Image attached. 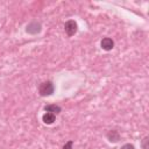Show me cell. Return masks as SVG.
Masks as SVG:
<instances>
[{"instance_id":"cell-10","label":"cell","mask_w":149,"mask_h":149,"mask_svg":"<svg viewBox=\"0 0 149 149\" xmlns=\"http://www.w3.org/2000/svg\"><path fill=\"white\" fill-rule=\"evenodd\" d=\"M121 149H135V148H134L133 144H130V143H126V144H123V146L121 147Z\"/></svg>"},{"instance_id":"cell-6","label":"cell","mask_w":149,"mask_h":149,"mask_svg":"<svg viewBox=\"0 0 149 149\" xmlns=\"http://www.w3.org/2000/svg\"><path fill=\"white\" fill-rule=\"evenodd\" d=\"M44 111L48 112V113H52V114H59L62 112V107L58 106V105H55V104H51V105H45L44 106Z\"/></svg>"},{"instance_id":"cell-4","label":"cell","mask_w":149,"mask_h":149,"mask_svg":"<svg viewBox=\"0 0 149 149\" xmlns=\"http://www.w3.org/2000/svg\"><path fill=\"white\" fill-rule=\"evenodd\" d=\"M106 137H107V140H108L109 142L116 143V142H119V141H120L121 135H120V133H119L116 129H111V130H108V132H107Z\"/></svg>"},{"instance_id":"cell-8","label":"cell","mask_w":149,"mask_h":149,"mask_svg":"<svg viewBox=\"0 0 149 149\" xmlns=\"http://www.w3.org/2000/svg\"><path fill=\"white\" fill-rule=\"evenodd\" d=\"M141 147H142V149H149V137L148 136L143 137V140L141 141Z\"/></svg>"},{"instance_id":"cell-1","label":"cell","mask_w":149,"mask_h":149,"mask_svg":"<svg viewBox=\"0 0 149 149\" xmlns=\"http://www.w3.org/2000/svg\"><path fill=\"white\" fill-rule=\"evenodd\" d=\"M55 92V85L51 80L43 81L38 85V93L41 97H49Z\"/></svg>"},{"instance_id":"cell-9","label":"cell","mask_w":149,"mask_h":149,"mask_svg":"<svg viewBox=\"0 0 149 149\" xmlns=\"http://www.w3.org/2000/svg\"><path fill=\"white\" fill-rule=\"evenodd\" d=\"M72 146H73V141H72V140H70V141H68V142L63 146V148H62V149H72Z\"/></svg>"},{"instance_id":"cell-7","label":"cell","mask_w":149,"mask_h":149,"mask_svg":"<svg viewBox=\"0 0 149 149\" xmlns=\"http://www.w3.org/2000/svg\"><path fill=\"white\" fill-rule=\"evenodd\" d=\"M42 120H43V122H44L45 125H52V123L55 122V120H56V115L52 114V113L45 112V113L43 114V116H42Z\"/></svg>"},{"instance_id":"cell-2","label":"cell","mask_w":149,"mask_h":149,"mask_svg":"<svg viewBox=\"0 0 149 149\" xmlns=\"http://www.w3.org/2000/svg\"><path fill=\"white\" fill-rule=\"evenodd\" d=\"M42 30V23L40 21H31L30 23L27 24L26 27V33L30 34V35H36V34H40Z\"/></svg>"},{"instance_id":"cell-5","label":"cell","mask_w":149,"mask_h":149,"mask_svg":"<svg viewBox=\"0 0 149 149\" xmlns=\"http://www.w3.org/2000/svg\"><path fill=\"white\" fill-rule=\"evenodd\" d=\"M100 45H101V48L104 50L109 51V50H112L114 48V41L111 37H104L101 40V42H100Z\"/></svg>"},{"instance_id":"cell-3","label":"cell","mask_w":149,"mask_h":149,"mask_svg":"<svg viewBox=\"0 0 149 149\" xmlns=\"http://www.w3.org/2000/svg\"><path fill=\"white\" fill-rule=\"evenodd\" d=\"M64 30H65L68 36H73L78 30L77 22L74 20H68L65 22V24H64Z\"/></svg>"}]
</instances>
